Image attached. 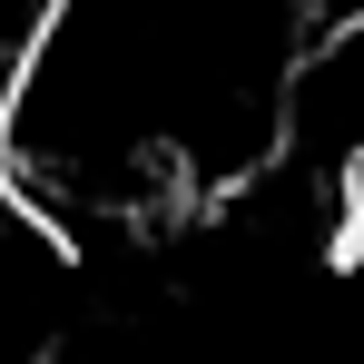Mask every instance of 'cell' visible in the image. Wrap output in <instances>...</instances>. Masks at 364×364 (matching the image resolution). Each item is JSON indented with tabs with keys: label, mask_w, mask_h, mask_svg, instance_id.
<instances>
[{
	"label": "cell",
	"mask_w": 364,
	"mask_h": 364,
	"mask_svg": "<svg viewBox=\"0 0 364 364\" xmlns=\"http://www.w3.org/2000/svg\"><path fill=\"white\" fill-rule=\"evenodd\" d=\"M335 197H345V256L364 266V148L345 158V168H335Z\"/></svg>",
	"instance_id": "cell-1"
}]
</instances>
